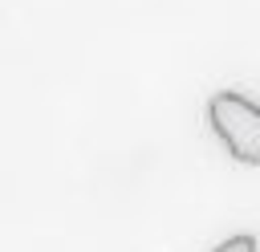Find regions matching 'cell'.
<instances>
[{
    "label": "cell",
    "mask_w": 260,
    "mask_h": 252,
    "mask_svg": "<svg viewBox=\"0 0 260 252\" xmlns=\"http://www.w3.org/2000/svg\"><path fill=\"white\" fill-rule=\"evenodd\" d=\"M207 118L211 130L219 134V142L248 167H260V106L244 93L219 89L207 102Z\"/></svg>",
    "instance_id": "1"
},
{
    "label": "cell",
    "mask_w": 260,
    "mask_h": 252,
    "mask_svg": "<svg viewBox=\"0 0 260 252\" xmlns=\"http://www.w3.org/2000/svg\"><path fill=\"white\" fill-rule=\"evenodd\" d=\"M211 252H256V240H252V236H232V240L215 244Z\"/></svg>",
    "instance_id": "2"
}]
</instances>
